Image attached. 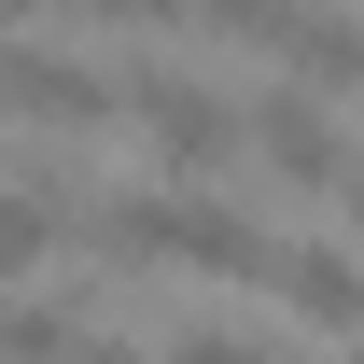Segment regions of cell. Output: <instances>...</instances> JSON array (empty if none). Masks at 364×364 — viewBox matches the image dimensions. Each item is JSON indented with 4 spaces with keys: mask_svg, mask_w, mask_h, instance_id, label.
I'll return each mask as SVG.
<instances>
[{
    "mask_svg": "<svg viewBox=\"0 0 364 364\" xmlns=\"http://www.w3.org/2000/svg\"><path fill=\"white\" fill-rule=\"evenodd\" d=\"M350 210H364V168H350Z\"/></svg>",
    "mask_w": 364,
    "mask_h": 364,
    "instance_id": "9c48e42d",
    "label": "cell"
},
{
    "mask_svg": "<svg viewBox=\"0 0 364 364\" xmlns=\"http://www.w3.org/2000/svg\"><path fill=\"white\" fill-rule=\"evenodd\" d=\"M238 140L267 154V182H294V196H322V182H350V140H336V112H322V85H280L238 112Z\"/></svg>",
    "mask_w": 364,
    "mask_h": 364,
    "instance_id": "3957f363",
    "label": "cell"
},
{
    "mask_svg": "<svg viewBox=\"0 0 364 364\" xmlns=\"http://www.w3.org/2000/svg\"><path fill=\"white\" fill-rule=\"evenodd\" d=\"M127 112H140V140H154V168H182V182H210V168L238 154V98L196 85V70H168V56L127 70Z\"/></svg>",
    "mask_w": 364,
    "mask_h": 364,
    "instance_id": "6da1fadb",
    "label": "cell"
},
{
    "mask_svg": "<svg viewBox=\"0 0 364 364\" xmlns=\"http://www.w3.org/2000/svg\"><path fill=\"white\" fill-rule=\"evenodd\" d=\"M267 294H280L294 322H336V336H364V252H336V238H280Z\"/></svg>",
    "mask_w": 364,
    "mask_h": 364,
    "instance_id": "277c9868",
    "label": "cell"
},
{
    "mask_svg": "<svg viewBox=\"0 0 364 364\" xmlns=\"http://www.w3.org/2000/svg\"><path fill=\"white\" fill-rule=\"evenodd\" d=\"M56 364H140V350H112V336H70V350H56Z\"/></svg>",
    "mask_w": 364,
    "mask_h": 364,
    "instance_id": "ba28073f",
    "label": "cell"
},
{
    "mask_svg": "<svg viewBox=\"0 0 364 364\" xmlns=\"http://www.w3.org/2000/svg\"><path fill=\"white\" fill-rule=\"evenodd\" d=\"M0 112L14 127H56V140H85L127 112V85L112 70H85V56H43V43H0Z\"/></svg>",
    "mask_w": 364,
    "mask_h": 364,
    "instance_id": "7a4b0ae2",
    "label": "cell"
},
{
    "mask_svg": "<svg viewBox=\"0 0 364 364\" xmlns=\"http://www.w3.org/2000/svg\"><path fill=\"white\" fill-rule=\"evenodd\" d=\"M43 252H56V196H28V182L0 168V280H28Z\"/></svg>",
    "mask_w": 364,
    "mask_h": 364,
    "instance_id": "5b68a950",
    "label": "cell"
},
{
    "mask_svg": "<svg viewBox=\"0 0 364 364\" xmlns=\"http://www.w3.org/2000/svg\"><path fill=\"white\" fill-rule=\"evenodd\" d=\"M70 336H85V322L56 309V294H28V309H0V364H56Z\"/></svg>",
    "mask_w": 364,
    "mask_h": 364,
    "instance_id": "8992f818",
    "label": "cell"
},
{
    "mask_svg": "<svg viewBox=\"0 0 364 364\" xmlns=\"http://www.w3.org/2000/svg\"><path fill=\"white\" fill-rule=\"evenodd\" d=\"M168 364H267V336H238V322H182Z\"/></svg>",
    "mask_w": 364,
    "mask_h": 364,
    "instance_id": "52a82bcc",
    "label": "cell"
},
{
    "mask_svg": "<svg viewBox=\"0 0 364 364\" xmlns=\"http://www.w3.org/2000/svg\"><path fill=\"white\" fill-rule=\"evenodd\" d=\"M336 364H364V350H336Z\"/></svg>",
    "mask_w": 364,
    "mask_h": 364,
    "instance_id": "30bf717a",
    "label": "cell"
}]
</instances>
